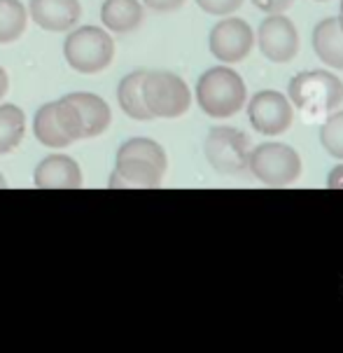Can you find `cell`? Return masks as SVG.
<instances>
[{"label": "cell", "instance_id": "cell-1", "mask_svg": "<svg viewBox=\"0 0 343 353\" xmlns=\"http://www.w3.org/2000/svg\"><path fill=\"white\" fill-rule=\"evenodd\" d=\"M168 166L164 148L152 139H129L122 143L114 159L107 188H156Z\"/></svg>", "mask_w": 343, "mask_h": 353}, {"label": "cell", "instance_id": "cell-2", "mask_svg": "<svg viewBox=\"0 0 343 353\" xmlns=\"http://www.w3.org/2000/svg\"><path fill=\"white\" fill-rule=\"evenodd\" d=\"M245 82L236 70L229 65H215L198 77L196 82V101L198 108L208 117H231L245 103Z\"/></svg>", "mask_w": 343, "mask_h": 353}, {"label": "cell", "instance_id": "cell-3", "mask_svg": "<svg viewBox=\"0 0 343 353\" xmlns=\"http://www.w3.org/2000/svg\"><path fill=\"white\" fill-rule=\"evenodd\" d=\"M287 99L306 115L318 117L343 103V82L329 70H302L287 85Z\"/></svg>", "mask_w": 343, "mask_h": 353}, {"label": "cell", "instance_id": "cell-4", "mask_svg": "<svg viewBox=\"0 0 343 353\" xmlns=\"http://www.w3.org/2000/svg\"><path fill=\"white\" fill-rule=\"evenodd\" d=\"M65 61L73 70L84 75L101 73L112 63L114 43L103 28L80 26L65 38L63 43Z\"/></svg>", "mask_w": 343, "mask_h": 353}, {"label": "cell", "instance_id": "cell-5", "mask_svg": "<svg viewBox=\"0 0 343 353\" xmlns=\"http://www.w3.org/2000/svg\"><path fill=\"white\" fill-rule=\"evenodd\" d=\"M143 99H145L147 110L152 117L176 119L189 110L191 105V92L187 82L176 73L168 70H154L145 73L143 80Z\"/></svg>", "mask_w": 343, "mask_h": 353}, {"label": "cell", "instance_id": "cell-6", "mask_svg": "<svg viewBox=\"0 0 343 353\" xmlns=\"http://www.w3.org/2000/svg\"><path fill=\"white\" fill-rule=\"evenodd\" d=\"M248 171L264 185L282 188L302 176V157L285 143H262L250 150Z\"/></svg>", "mask_w": 343, "mask_h": 353}, {"label": "cell", "instance_id": "cell-7", "mask_svg": "<svg viewBox=\"0 0 343 353\" xmlns=\"http://www.w3.org/2000/svg\"><path fill=\"white\" fill-rule=\"evenodd\" d=\"M250 139L236 127H215L208 131L203 152H206L208 164L218 173L225 176H240L248 171L250 157Z\"/></svg>", "mask_w": 343, "mask_h": 353}, {"label": "cell", "instance_id": "cell-8", "mask_svg": "<svg viewBox=\"0 0 343 353\" xmlns=\"http://www.w3.org/2000/svg\"><path fill=\"white\" fill-rule=\"evenodd\" d=\"M248 117L255 131L264 136H280L290 129L294 110L285 94L273 92V89H262L250 99Z\"/></svg>", "mask_w": 343, "mask_h": 353}, {"label": "cell", "instance_id": "cell-9", "mask_svg": "<svg viewBox=\"0 0 343 353\" xmlns=\"http://www.w3.org/2000/svg\"><path fill=\"white\" fill-rule=\"evenodd\" d=\"M252 45H255V33H252L250 23L238 17H227L210 28V54L225 63L243 61L252 52Z\"/></svg>", "mask_w": 343, "mask_h": 353}, {"label": "cell", "instance_id": "cell-10", "mask_svg": "<svg viewBox=\"0 0 343 353\" xmlns=\"http://www.w3.org/2000/svg\"><path fill=\"white\" fill-rule=\"evenodd\" d=\"M257 43H260V50L269 61L287 63L299 52L297 26L287 17H282V12L271 14L257 28Z\"/></svg>", "mask_w": 343, "mask_h": 353}, {"label": "cell", "instance_id": "cell-11", "mask_svg": "<svg viewBox=\"0 0 343 353\" xmlns=\"http://www.w3.org/2000/svg\"><path fill=\"white\" fill-rule=\"evenodd\" d=\"M33 183L38 190H77L82 188V171L68 154H50L35 166Z\"/></svg>", "mask_w": 343, "mask_h": 353}, {"label": "cell", "instance_id": "cell-12", "mask_svg": "<svg viewBox=\"0 0 343 353\" xmlns=\"http://www.w3.org/2000/svg\"><path fill=\"white\" fill-rule=\"evenodd\" d=\"M82 14L80 0H31V17L45 31H70Z\"/></svg>", "mask_w": 343, "mask_h": 353}, {"label": "cell", "instance_id": "cell-13", "mask_svg": "<svg viewBox=\"0 0 343 353\" xmlns=\"http://www.w3.org/2000/svg\"><path fill=\"white\" fill-rule=\"evenodd\" d=\"M65 99L75 105L77 115H80L84 139L101 136L107 127H110V119H112L110 105H107L101 97L89 94V92H73V94H65Z\"/></svg>", "mask_w": 343, "mask_h": 353}, {"label": "cell", "instance_id": "cell-14", "mask_svg": "<svg viewBox=\"0 0 343 353\" xmlns=\"http://www.w3.org/2000/svg\"><path fill=\"white\" fill-rule=\"evenodd\" d=\"M313 52L329 68L343 70V31L336 17H327L313 28Z\"/></svg>", "mask_w": 343, "mask_h": 353}, {"label": "cell", "instance_id": "cell-15", "mask_svg": "<svg viewBox=\"0 0 343 353\" xmlns=\"http://www.w3.org/2000/svg\"><path fill=\"white\" fill-rule=\"evenodd\" d=\"M101 21L112 33H131L141 26L143 8L138 0H105L101 8Z\"/></svg>", "mask_w": 343, "mask_h": 353}, {"label": "cell", "instance_id": "cell-16", "mask_svg": "<svg viewBox=\"0 0 343 353\" xmlns=\"http://www.w3.org/2000/svg\"><path fill=\"white\" fill-rule=\"evenodd\" d=\"M147 70H134L126 77H122L117 87V101L119 108L129 115L131 119H138V122H147L152 119V112L147 110L145 99H143V80H145Z\"/></svg>", "mask_w": 343, "mask_h": 353}, {"label": "cell", "instance_id": "cell-17", "mask_svg": "<svg viewBox=\"0 0 343 353\" xmlns=\"http://www.w3.org/2000/svg\"><path fill=\"white\" fill-rule=\"evenodd\" d=\"M33 134L42 145L47 148H68L73 139L65 134L61 119H59V112H56V101L52 103H45L35 112L33 117Z\"/></svg>", "mask_w": 343, "mask_h": 353}, {"label": "cell", "instance_id": "cell-18", "mask_svg": "<svg viewBox=\"0 0 343 353\" xmlns=\"http://www.w3.org/2000/svg\"><path fill=\"white\" fill-rule=\"evenodd\" d=\"M26 134V115L14 103L0 105V154H8Z\"/></svg>", "mask_w": 343, "mask_h": 353}, {"label": "cell", "instance_id": "cell-19", "mask_svg": "<svg viewBox=\"0 0 343 353\" xmlns=\"http://www.w3.org/2000/svg\"><path fill=\"white\" fill-rule=\"evenodd\" d=\"M26 8L21 0H0V45L14 43L26 31Z\"/></svg>", "mask_w": 343, "mask_h": 353}, {"label": "cell", "instance_id": "cell-20", "mask_svg": "<svg viewBox=\"0 0 343 353\" xmlns=\"http://www.w3.org/2000/svg\"><path fill=\"white\" fill-rule=\"evenodd\" d=\"M320 143L332 157L343 159V110L324 119L320 129Z\"/></svg>", "mask_w": 343, "mask_h": 353}, {"label": "cell", "instance_id": "cell-21", "mask_svg": "<svg viewBox=\"0 0 343 353\" xmlns=\"http://www.w3.org/2000/svg\"><path fill=\"white\" fill-rule=\"evenodd\" d=\"M196 5L203 12H208V14L227 17V14H233V12L243 5V0H196Z\"/></svg>", "mask_w": 343, "mask_h": 353}, {"label": "cell", "instance_id": "cell-22", "mask_svg": "<svg viewBox=\"0 0 343 353\" xmlns=\"http://www.w3.org/2000/svg\"><path fill=\"white\" fill-rule=\"evenodd\" d=\"M257 10L267 12V14H278V12L290 10L294 5V0H252Z\"/></svg>", "mask_w": 343, "mask_h": 353}, {"label": "cell", "instance_id": "cell-23", "mask_svg": "<svg viewBox=\"0 0 343 353\" xmlns=\"http://www.w3.org/2000/svg\"><path fill=\"white\" fill-rule=\"evenodd\" d=\"M143 3L154 12H173L178 8H183L185 0H143Z\"/></svg>", "mask_w": 343, "mask_h": 353}, {"label": "cell", "instance_id": "cell-24", "mask_svg": "<svg viewBox=\"0 0 343 353\" xmlns=\"http://www.w3.org/2000/svg\"><path fill=\"white\" fill-rule=\"evenodd\" d=\"M327 188L329 190H343V164L334 166L327 176Z\"/></svg>", "mask_w": 343, "mask_h": 353}, {"label": "cell", "instance_id": "cell-25", "mask_svg": "<svg viewBox=\"0 0 343 353\" xmlns=\"http://www.w3.org/2000/svg\"><path fill=\"white\" fill-rule=\"evenodd\" d=\"M8 87H10V80H8V73H5V68L0 65V99L8 94Z\"/></svg>", "mask_w": 343, "mask_h": 353}, {"label": "cell", "instance_id": "cell-26", "mask_svg": "<svg viewBox=\"0 0 343 353\" xmlns=\"http://www.w3.org/2000/svg\"><path fill=\"white\" fill-rule=\"evenodd\" d=\"M336 19H339V26H341V31H343V0H341V14L336 17Z\"/></svg>", "mask_w": 343, "mask_h": 353}, {"label": "cell", "instance_id": "cell-27", "mask_svg": "<svg viewBox=\"0 0 343 353\" xmlns=\"http://www.w3.org/2000/svg\"><path fill=\"white\" fill-rule=\"evenodd\" d=\"M3 188H8V181H5V176L0 173V190H3Z\"/></svg>", "mask_w": 343, "mask_h": 353}, {"label": "cell", "instance_id": "cell-28", "mask_svg": "<svg viewBox=\"0 0 343 353\" xmlns=\"http://www.w3.org/2000/svg\"><path fill=\"white\" fill-rule=\"evenodd\" d=\"M318 3H324V0H318Z\"/></svg>", "mask_w": 343, "mask_h": 353}]
</instances>
